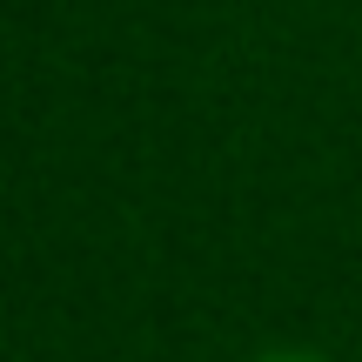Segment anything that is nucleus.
<instances>
[{"label":"nucleus","instance_id":"obj_1","mask_svg":"<svg viewBox=\"0 0 362 362\" xmlns=\"http://www.w3.org/2000/svg\"><path fill=\"white\" fill-rule=\"evenodd\" d=\"M255 362H322L315 349H269V356H255Z\"/></svg>","mask_w":362,"mask_h":362}]
</instances>
